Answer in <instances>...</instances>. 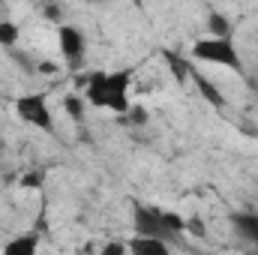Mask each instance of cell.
<instances>
[{
    "label": "cell",
    "mask_w": 258,
    "mask_h": 255,
    "mask_svg": "<svg viewBox=\"0 0 258 255\" xmlns=\"http://www.w3.org/2000/svg\"><path fill=\"white\" fill-rule=\"evenodd\" d=\"M129 84L132 72L117 69V72H90L84 78V99L96 108H108L117 114L129 111Z\"/></svg>",
    "instance_id": "6da1fadb"
},
{
    "label": "cell",
    "mask_w": 258,
    "mask_h": 255,
    "mask_svg": "<svg viewBox=\"0 0 258 255\" xmlns=\"http://www.w3.org/2000/svg\"><path fill=\"white\" fill-rule=\"evenodd\" d=\"M36 252H39V234L36 231L18 234L15 240H9L3 246V255H36Z\"/></svg>",
    "instance_id": "8992f818"
},
{
    "label": "cell",
    "mask_w": 258,
    "mask_h": 255,
    "mask_svg": "<svg viewBox=\"0 0 258 255\" xmlns=\"http://www.w3.org/2000/svg\"><path fill=\"white\" fill-rule=\"evenodd\" d=\"M165 60H168V69L174 72V78H177V81H186V78L192 75V66L186 63L180 54H174V51H165Z\"/></svg>",
    "instance_id": "30bf717a"
},
{
    "label": "cell",
    "mask_w": 258,
    "mask_h": 255,
    "mask_svg": "<svg viewBox=\"0 0 258 255\" xmlns=\"http://www.w3.org/2000/svg\"><path fill=\"white\" fill-rule=\"evenodd\" d=\"M207 24H210V30H213V39H228V33H231V24H228V18H225V15H219V12H210Z\"/></svg>",
    "instance_id": "8fae6325"
},
{
    "label": "cell",
    "mask_w": 258,
    "mask_h": 255,
    "mask_svg": "<svg viewBox=\"0 0 258 255\" xmlns=\"http://www.w3.org/2000/svg\"><path fill=\"white\" fill-rule=\"evenodd\" d=\"M189 78L195 81V87L201 90V96H204V99H207L210 105H216V108L222 105V96H219V90H216V87H213V84H210V81H207V78H204L201 72H195V69H192V75H189Z\"/></svg>",
    "instance_id": "9c48e42d"
},
{
    "label": "cell",
    "mask_w": 258,
    "mask_h": 255,
    "mask_svg": "<svg viewBox=\"0 0 258 255\" xmlns=\"http://www.w3.org/2000/svg\"><path fill=\"white\" fill-rule=\"evenodd\" d=\"M21 186H24V189H36V186H42V174H39V171L24 174V177H21Z\"/></svg>",
    "instance_id": "9a60e30c"
},
{
    "label": "cell",
    "mask_w": 258,
    "mask_h": 255,
    "mask_svg": "<svg viewBox=\"0 0 258 255\" xmlns=\"http://www.w3.org/2000/svg\"><path fill=\"white\" fill-rule=\"evenodd\" d=\"M102 255H126V246H123L120 240H111V243L102 246Z\"/></svg>",
    "instance_id": "2e32d148"
},
{
    "label": "cell",
    "mask_w": 258,
    "mask_h": 255,
    "mask_svg": "<svg viewBox=\"0 0 258 255\" xmlns=\"http://www.w3.org/2000/svg\"><path fill=\"white\" fill-rule=\"evenodd\" d=\"M126 117H129V123H144V117H147V114H144V108H129Z\"/></svg>",
    "instance_id": "e0dca14e"
},
{
    "label": "cell",
    "mask_w": 258,
    "mask_h": 255,
    "mask_svg": "<svg viewBox=\"0 0 258 255\" xmlns=\"http://www.w3.org/2000/svg\"><path fill=\"white\" fill-rule=\"evenodd\" d=\"M132 222H135V234H138V237H153V240H165V243L174 237L171 228L165 225V210H159V207L135 204Z\"/></svg>",
    "instance_id": "277c9868"
},
{
    "label": "cell",
    "mask_w": 258,
    "mask_h": 255,
    "mask_svg": "<svg viewBox=\"0 0 258 255\" xmlns=\"http://www.w3.org/2000/svg\"><path fill=\"white\" fill-rule=\"evenodd\" d=\"M6 54H9V57H12V60H15V63H18V66H24V69H27V72H33V69H36V63H33V60H30V57H27V54H21V51H18V48H9V51H6Z\"/></svg>",
    "instance_id": "5bb4252c"
},
{
    "label": "cell",
    "mask_w": 258,
    "mask_h": 255,
    "mask_svg": "<svg viewBox=\"0 0 258 255\" xmlns=\"http://www.w3.org/2000/svg\"><path fill=\"white\" fill-rule=\"evenodd\" d=\"M186 228H189V231H192L195 237H204V234H207V228H204V222H198V219H192V222H189V225H186Z\"/></svg>",
    "instance_id": "ac0fdd59"
},
{
    "label": "cell",
    "mask_w": 258,
    "mask_h": 255,
    "mask_svg": "<svg viewBox=\"0 0 258 255\" xmlns=\"http://www.w3.org/2000/svg\"><path fill=\"white\" fill-rule=\"evenodd\" d=\"M192 57L195 60H204V63H216V66H225V69H240V54L234 48L231 39H198L192 45Z\"/></svg>",
    "instance_id": "7a4b0ae2"
},
{
    "label": "cell",
    "mask_w": 258,
    "mask_h": 255,
    "mask_svg": "<svg viewBox=\"0 0 258 255\" xmlns=\"http://www.w3.org/2000/svg\"><path fill=\"white\" fill-rule=\"evenodd\" d=\"M231 222H234V228H237L249 243H255L258 246V216L255 213H234Z\"/></svg>",
    "instance_id": "ba28073f"
},
{
    "label": "cell",
    "mask_w": 258,
    "mask_h": 255,
    "mask_svg": "<svg viewBox=\"0 0 258 255\" xmlns=\"http://www.w3.org/2000/svg\"><path fill=\"white\" fill-rule=\"evenodd\" d=\"M57 42H60V54H63V60L69 66H78L81 60H84L87 39H84V33H81L78 27H72V24H60V30H57Z\"/></svg>",
    "instance_id": "5b68a950"
},
{
    "label": "cell",
    "mask_w": 258,
    "mask_h": 255,
    "mask_svg": "<svg viewBox=\"0 0 258 255\" xmlns=\"http://www.w3.org/2000/svg\"><path fill=\"white\" fill-rule=\"evenodd\" d=\"M15 42H18V24L0 21V45L9 51V48H15Z\"/></svg>",
    "instance_id": "7c38bea8"
},
{
    "label": "cell",
    "mask_w": 258,
    "mask_h": 255,
    "mask_svg": "<svg viewBox=\"0 0 258 255\" xmlns=\"http://www.w3.org/2000/svg\"><path fill=\"white\" fill-rule=\"evenodd\" d=\"M129 252L132 255H171L165 240H153V237H132L129 240Z\"/></svg>",
    "instance_id": "52a82bcc"
},
{
    "label": "cell",
    "mask_w": 258,
    "mask_h": 255,
    "mask_svg": "<svg viewBox=\"0 0 258 255\" xmlns=\"http://www.w3.org/2000/svg\"><path fill=\"white\" fill-rule=\"evenodd\" d=\"M63 108H66V114H69L72 120H81V117H84V99L75 96V93L63 99Z\"/></svg>",
    "instance_id": "4fadbf2b"
},
{
    "label": "cell",
    "mask_w": 258,
    "mask_h": 255,
    "mask_svg": "<svg viewBox=\"0 0 258 255\" xmlns=\"http://www.w3.org/2000/svg\"><path fill=\"white\" fill-rule=\"evenodd\" d=\"M45 15H48L51 21H57V18H60V6H48V9H45Z\"/></svg>",
    "instance_id": "d6986e66"
},
{
    "label": "cell",
    "mask_w": 258,
    "mask_h": 255,
    "mask_svg": "<svg viewBox=\"0 0 258 255\" xmlns=\"http://www.w3.org/2000/svg\"><path fill=\"white\" fill-rule=\"evenodd\" d=\"M15 114L30 123V126L42 129V132H54V120H51V108L45 93H24L15 99Z\"/></svg>",
    "instance_id": "3957f363"
}]
</instances>
